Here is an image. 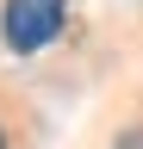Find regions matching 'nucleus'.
<instances>
[{
	"label": "nucleus",
	"mask_w": 143,
	"mask_h": 149,
	"mask_svg": "<svg viewBox=\"0 0 143 149\" xmlns=\"http://www.w3.org/2000/svg\"><path fill=\"white\" fill-rule=\"evenodd\" d=\"M62 25H68V0H6L0 6V37H6L13 56L44 50Z\"/></svg>",
	"instance_id": "nucleus-1"
},
{
	"label": "nucleus",
	"mask_w": 143,
	"mask_h": 149,
	"mask_svg": "<svg viewBox=\"0 0 143 149\" xmlns=\"http://www.w3.org/2000/svg\"><path fill=\"white\" fill-rule=\"evenodd\" d=\"M112 149H143V124H131V130H118V137H112Z\"/></svg>",
	"instance_id": "nucleus-2"
},
{
	"label": "nucleus",
	"mask_w": 143,
	"mask_h": 149,
	"mask_svg": "<svg viewBox=\"0 0 143 149\" xmlns=\"http://www.w3.org/2000/svg\"><path fill=\"white\" fill-rule=\"evenodd\" d=\"M0 149H6V130H0Z\"/></svg>",
	"instance_id": "nucleus-3"
}]
</instances>
